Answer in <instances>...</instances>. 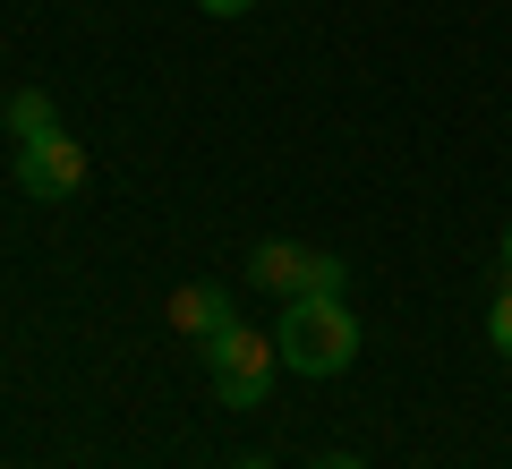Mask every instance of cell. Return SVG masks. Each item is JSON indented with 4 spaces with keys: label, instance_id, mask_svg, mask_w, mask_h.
<instances>
[{
    "label": "cell",
    "instance_id": "6da1fadb",
    "mask_svg": "<svg viewBox=\"0 0 512 469\" xmlns=\"http://www.w3.org/2000/svg\"><path fill=\"white\" fill-rule=\"evenodd\" d=\"M274 350L291 376H342L359 359V316H350L342 290H316V299H282V325H274Z\"/></svg>",
    "mask_w": 512,
    "mask_h": 469
},
{
    "label": "cell",
    "instance_id": "7a4b0ae2",
    "mask_svg": "<svg viewBox=\"0 0 512 469\" xmlns=\"http://www.w3.org/2000/svg\"><path fill=\"white\" fill-rule=\"evenodd\" d=\"M205 376H214V401H222V410H256V401L274 393V376H282L274 333L231 325L222 342H205Z\"/></svg>",
    "mask_w": 512,
    "mask_h": 469
},
{
    "label": "cell",
    "instance_id": "3957f363",
    "mask_svg": "<svg viewBox=\"0 0 512 469\" xmlns=\"http://www.w3.org/2000/svg\"><path fill=\"white\" fill-rule=\"evenodd\" d=\"M248 282L274 290V299H316V290H350V265L333 248H291V239H265L248 256Z\"/></svg>",
    "mask_w": 512,
    "mask_h": 469
},
{
    "label": "cell",
    "instance_id": "277c9868",
    "mask_svg": "<svg viewBox=\"0 0 512 469\" xmlns=\"http://www.w3.org/2000/svg\"><path fill=\"white\" fill-rule=\"evenodd\" d=\"M18 188L35 205H69L77 188H86V145L69 137V128H52V137L18 145Z\"/></svg>",
    "mask_w": 512,
    "mask_h": 469
},
{
    "label": "cell",
    "instance_id": "5b68a950",
    "mask_svg": "<svg viewBox=\"0 0 512 469\" xmlns=\"http://www.w3.org/2000/svg\"><path fill=\"white\" fill-rule=\"evenodd\" d=\"M239 325V307H231V290L222 282H180L171 290V333H180V342H222V333Z\"/></svg>",
    "mask_w": 512,
    "mask_h": 469
},
{
    "label": "cell",
    "instance_id": "8992f818",
    "mask_svg": "<svg viewBox=\"0 0 512 469\" xmlns=\"http://www.w3.org/2000/svg\"><path fill=\"white\" fill-rule=\"evenodd\" d=\"M0 120H9V137H18V145H35V137H52V128H60V111H52V94H43V86H18Z\"/></svg>",
    "mask_w": 512,
    "mask_h": 469
},
{
    "label": "cell",
    "instance_id": "52a82bcc",
    "mask_svg": "<svg viewBox=\"0 0 512 469\" xmlns=\"http://www.w3.org/2000/svg\"><path fill=\"white\" fill-rule=\"evenodd\" d=\"M487 342H495V359H512V282L487 299Z\"/></svg>",
    "mask_w": 512,
    "mask_h": 469
},
{
    "label": "cell",
    "instance_id": "ba28073f",
    "mask_svg": "<svg viewBox=\"0 0 512 469\" xmlns=\"http://www.w3.org/2000/svg\"><path fill=\"white\" fill-rule=\"evenodd\" d=\"M197 9H205V18H248L256 0H197Z\"/></svg>",
    "mask_w": 512,
    "mask_h": 469
},
{
    "label": "cell",
    "instance_id": "9c48e42d",
    "mask_svg": "<svg viewBox=\"0 0 512 469\" xmlns=\"http://www.w3.org/2000/svg\"><path fill=\"white\" fill-rule=\"evenodd\" d=\"M316 469H359V461H350V452H325V461H316Z\"/></svg>",
    "mask_w": 512,
    "mask_h": 469
},
{
    "label": "cell",
    "instance_id": "30bf717a",
    "mask_svg": "<svg viewBox=\"0 0 512 469\" xmlns=\"http://www.w3.org/2000/svg\"><path fill=\"white\" fill-rule=\"evenodd\" d=\"M231 469H274V461H265V452H248V461H231Z\"/></svg>",
    "mask_w": 512,
    "mask_h": 469
},
{
    "label": "cell",
    "instance_id": "8fae6325",
    "mask_svg": "<svg viewBox=\"0 0 512 469\" xmlns=\"http://www.w3.org/2000/svg\"><path fill=\"white\" fill-rule=\"evenodd\" d=\"M504 273H512V222H504Z\"/></svg>",
    "mask_w": 512,
    "mask_h": 469
}]
</instances>
